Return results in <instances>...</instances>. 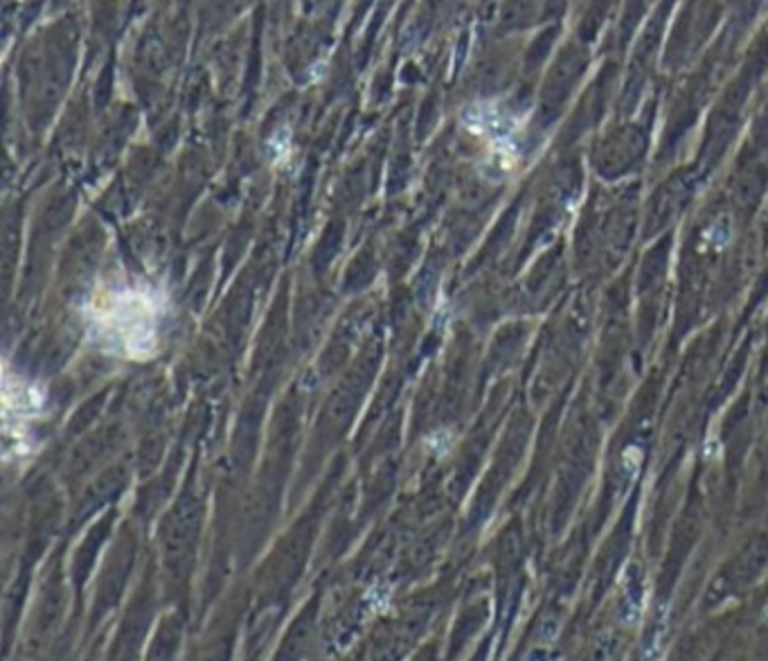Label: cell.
<instances>
[{
  "instance_id": "6da1fadb",
  "label": "cell",
  "mask_w": 768,
  "mask_h": 661,
  "mask_svg": "<svg viewBox=\"0 0 768 661\" xmlns=\"http://www.w3.org/2000/svg\"><path fill=\"white\" fill-rule=\"evenodd\" d=\"M163 314L160 293L143 285L100 291L89 308L95 341L126 359H147L158 350Z\"/></svg>"
},
{
  "instance_id": "7a4b0ae2",
  "label": "cell",
  "mask_w": 768,
  "mask_h": 661,
  "mask_svg": "<svg viewBox=\"0 0 768 661\" xmlns=\"http://www.w3.org/2000/svg\"><path fill=\"white\" fill-rule=\"evenodd\" d=\"M465 125L469 132L487 136L494 141V147L505 154L509 145V134L515 132L517 123L505 111H500L496 104H476L465 111Z\"/></svg>"
},
{
  "instance_id": "3957f363",
  "label": "cell",
  "mask_w": 768,
  "mask_h": 661,
  "mask_svg": "<svg viewBox=\"0 0 768 661\" xmlns=\"http://www.w3.org/2000/svg\"><path fill=\"white\" fill-rule=\"evenodd\" d=\"M43 393L39 386H34L28 380L12 378L10 371H6V382H3V406H6V417L14 420H30L43 409Z\"/></svg>"
}]
</instances>
